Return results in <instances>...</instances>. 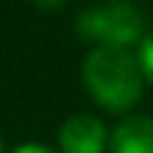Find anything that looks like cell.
Segmentation results:
<instances>
[{"label": "cell", "instance_id": "cell-1", "mask_svg": "<svg viewBox=\"0 0 153 153\" xmlns=\"http://www.w3.org/2000/svg\"><path fill=\"white\" fill-rule=\"evenodd\" d=\"M83 83L108 113H126L143 97V67L126 48H94L83 59Z\"/></svg>", "mask_w": 153, "mask_h": 153}, {"label": "cell", "instance_id": "cell-2", "mask_svg": "<svg viewBox=\"0 0 153 153\" xmlns=\"http://www.w3.org/2000/svg\"><path fill=\"white\" fill-rule=\"evenodd\" d=\"M75 32L89 43H97V48H126L145 38V16L129 3H110L81 11Z\"/></svg>", "mask_w": 153, "mask_h": 153}, {"label": "cell", "instance_id": "cell-3", "mask_svg": "<svg viewBox=\"0 0 153 153\" xmlns=\"http://www.w3.org/2000/svg\"><path fill=\"white\" fill-rule=\"evenodd\" d=\"M59 148L62 153H105L108 148L105 124L86 113L70 116L59 129Z\"/></svg>", "mask_w": 153, "mask_h": 153}, {"label": "cell", "instance_id": "cell-4", "mask_svg": "<svg viewBox=\"0 0 153 153\" xmlns=\"http://www.w3.org/2000/svg\"><path fill=\"white\" fill-rule=\"evenodd\" d=\"M113 153H153V118L132 116L121 121L110 137Z\"/></svg>", "mask_w": 153, "mask_h": 153}, {"label": "cell", "instance_id": "cell-5", "mask_svg": "<svg viewBox=\"0 0 153 153\" xmlns=\"http://www.w3.org/2000/svg\"><path fill=\"white\" fill-rule=\"evenodd\" d=\"M140 67H143V75L153 83V32H148L140 43V56H137Z\"/></svg>", "mask_w": 153, "mask_h": 153}, {"label": "cell", "instance_id": "cell-6", "mask_svg": "<svg viewBox=\"0 0 153 153\" xmlns=\"http://www.w3.org/2000/svg\"><path fill=\"white\" fill-rule=\"evenodd\" d=\"M13 153H56V151H51V148H46V145H38V143H27V145L16 148Z\"/></svg>", "mask_w": 153, "mask_h": 153}, {"label": "cell", "instance_id": "cell-7", "mask_svg": "<svg viewBox=\"0 0 153 153\" xmlns=\"http://www.w3.org/2000/svg\"><path fill=\"white\" fill-rule=\"evenodd\" d=\"M38 8H43V11H56V8H62L65 3H70V0H32Z\"/></svg>", "mask_w": 153, "mask_h": 153}, {"label": "cell", "instance_id": "cell-8", "mask_svg": "<svg viewBox=\"0 0 153 153\" xmlns=\"http://www.w3.org/2000/svg\"><path fill=\"white\" fill-rule=\"evenodd\" d=\"M0 153H3V143H0Z\"/></svg>", "mask_w": 153, "mask_h": 153}, {"label": "cell", "instance_id": "cell-9", "mask_svg": "<svg viewBox=\"0 0 153 153\" xmlns=\"http://www.w3.org/2000/svg\"><path fill=\"white\" fill-rule=\"evenodd\" d=\"M113 3H121V0H113Z\"/></svg>", "mask_w": 153, "mask_h": 153}]
</instances>
